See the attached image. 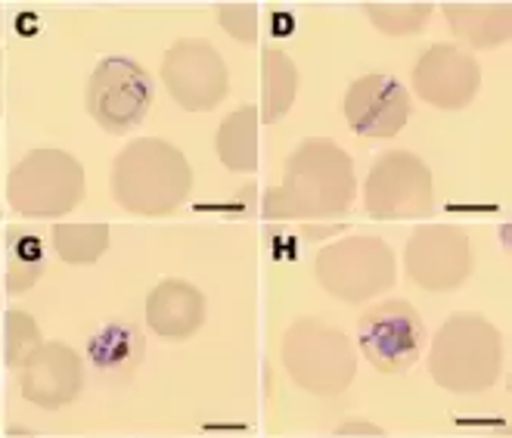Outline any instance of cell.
Segmentation results:
<instances>
[{"mask_svg":"<svg viewBox=\"0 0 512 438\" xmlns=\"http://www.w3.org/2000/svg\"><path fill=\"white\" fill-rule=\"evenodd\" d=\"M84 389V364L66 342H41L19 364V392L44 411L72 404Z\"/></svg>","mask_w":512,"mask_h":438,"instance_id":"5bb4252c","label":"cell"},{"mask_svg":"<svg viewBox=\"0 0 512 438\" xmlns=\"http://www.w3.org/2000/svg\"><path fill=\"white\" fill-rule=\"evenodd\" d=\"M364 13L382 35L404 38L426 32L435 7L429 0H385V4L379 0V4H364Z\"/></svg>","mask_w":512,"mask_h":438,"instance_id":"44dd1931","label":"cell"},{"mask_svg":"<svg viewBox=\"0 0 512 438\" xmlns=\"http://www.w3.org/2000/svg\"><path fill=\"white\" fill-rule=\"evenodd\" d=\"M53 249L66 265H94L109 249V227L94 224H56Z\"/></svg>","mask_w":512,"mask_h":438,"instance_id":"7402d4cb","label":"cell"},{"mask_svg":"<svg viewBox=\"0 0 512 438\" xmlns=\"http://www.w3.org/2000/svg\"><path fill=\"white\" fill-rule=\"evenodd\" d=\"M407 277L426 292H450L472 277L469 233L454 224H423L404 249Z\"/></svg>","mask_w":512,"mask_h":438,"instance_id":"8fae6325","label":"cell"},{"mask_svg":"<svg viewBox=\"0 0 512 438\" xmlns=\"http://www.w3.org/2000/svg\"><path fill=\"white\" fill-rule=\"evenodd\" d=\"M143 352H146L143 333L134 324H128V320H109V324H103L87 339L90 367L112 386L128 383L143 361Z\"/></svg>","mask_w":512,"mask_h":438,"instance_id":"2e32d148","label":"cell"},{"mask_svg":"<svg viewBox=\"0 0 512 438\" xmlns=\"http://www.w3.org/2000/svg\"><path fill=\"white\" fill-rule=\"evenodd\" d=\"M481 87V66L475 56L454 44H432L413 66L416 97L438 109H463Z\"/></svg>","mask_w":512,"mask_h":438,"instance_id":"4fadbf2b","label":"cell"},{"mask_svg":"<svg viewBox=\"0 0 512 438\" xmlns=\"http://www.w3.org/2000/svg\"><path fill=\"white\" fill-rule=\"evenodd\" d=\"M317 283L345 305H364L395 286L398 265L395 252L382 237L354 233L317 252L314 258Z\"/></svg>","mask_w":512,"mask_h":438,"instance_id":"8992f818","label":"cell"},{"mask_svg":"<svg viewBox=\"0 0 512 438\" xmlns=\"http://www.w3.org/2000/svg\"><path fill=\"white\" fill-rule=\"evenodd\" d=\"M84 193V165L56 146L25 153L7 178V199L22 218H63L81 206Z\"/></svg>","mask_w":512,"mask_h":438,"instance_id":"5b68a950","label":"cell"},{"mask_svg":"<svg viewBox=\"0 0 512 438\" xmlns=\"http://www.w3.org/2000/svg\"><path fill=\"white\" fill-rule=\"evenodd\" d=\"M112 199L131 215L165 218L187 202L193 168L174 143L162 137L131 140L112 162Z\"/></svg>","mask_w":512,"mask_h":438,"instance_id":"7a4b0ae2","label":"cell"},{"mask_svg":"<svg viewBox=\"0 0 512 438\" xmlns=\"http://www.w3.org/2000/svg\"><path fill=\"white\" fill-rule=\"evenodd\" d=\"M0 112H4V56H0Z\"/></svg>","mask_w":512,"mask_h":438,"instance_id":"484cf974","label":"cell"},{"mask_svg":"<svg viewBox=\"0 0 512 438\" xmlns=\"http://www.w3.org/2000/svg\"><path fill=\"white\" fill-rule=\"evenodd\" d=\"M41 342L44 339L32 314L0 305V358L7 367H19Z\"/></svg>","mask_w":512,"mask_h":438,"instance_id":"603a6c76","label":"cell"},{"mask_svg":"<svg viewBox=\"0 0 512 438\" xmlns=\"http://www.w3.org/2000/svg\"><path fill=\"white\" fill-rule=\"evenodd\" d=\"M429 373L450 395H478L503 376V336L488 317L460 311L435 333Z\"/></svg>","mask_w":512,"mask_h":438,"instance_id":"3957f363","label":"cell"},{"mask_svg":"<svg viewBox=\"0 0 512 438\" xmlns=\"http://www.w3.org/2000/svg\"><path fill=\"white\" fill-rule=\"evenodd\" d=\"M258 125L261 119L255 106L236 109L221 122L215 150L227 171H239V174L258 171Z\"/></svg>","mask_w":512,"mask_h":438,"instance_id":"d6986e66","label":"cell"},{"mask_svg":"<svg viewBox=\"0 0 512 438\" xmlns=\"http://www.w3.org/2000/svg\"><path fill=\"white\" fill-rule=\"evenodd\" d=\"M351 432H367V435H382L379 426H339L336 435H351Z\"/></svg>","mask_w":512,"mask_h":438,"instance_id":"d4e9b609","label":"cell"},{"mask_svg":"<svg viewBox=\"0 0 512 438\" xmlns=\"http://www.w3.org/2000/svg\"><path fill=\"white\" fill-rule=\"evenodd\" d=\"M162 81L171 100L187 112H212L230 91L224 56L205 38L174 41L162 60Z\"/></svg>","mask_w":512,"mask_h":438,"instance_id":"30bf717a","label":"cell"},{"mask_svg":"<svg viewBox=\"0 0 512 438\" xmlns=\"http://www.w3.org/2000/svg\"><path fill=\"white\" fill-rule=\"evenodd\" d=\"M221 28L239 44L258 41V7L255 4H221L218 7Z\"/></svg>","mask_w":512,"mask_h":438,"instance_id":"cb8c5ba5","label":"cell"},{"mask_svg":"<svg viewBox=\"0 0 512 438\" xmlns=\"http://www.w3.org/2000/svg\"><path fill=\"white\" fill-rule=\"evenodd\" d=\"M156 87L149 72L128 60V56H106L90 72L84 103L90 119H94L106 134H128L153 106Z\"/></svg>","mask_w":512,"mask_h":438,"instance_id":"52a82bcc","label":"cell"},{"mask_svg":"<svg viewBox=\"0 0 512 438\" xmlns=\"http://www.w3.org/2000/svg\"><path fill=\"white\" fill-rule=\"evenodd\" d=\"M146 324L162 339H190L205 324V296L187 280H162L146 296Z\"/></svg>","mask_w":512,"mask_h":438,"instance_id":"9a60e30c","label":"cell"},{"mask_svg":"<svg viewBox=\"0 0 512 438\" xmlns=\"http://www.w3.org/2000/svg\"><path fill=\"white\" fill-rule=\"evenodd\" d=\"M298 97V69L289 60V53L280 47H267L261 53V112L264 125H277L286 119Z\"/></svg>","mask_w":512,"mask_h":438,"instance_id":"ac0fdd59","label":"cell"},{"mask_svg":"<svg viewBox=\"0 0 512 438\" xmlns=\"http://www.w3.org/2000/svg\"><path fill=\"white\" fill-rule=\"evenodd\" d=\"M364 209L379 221L426 218L435 209L432 168L407 150L382 153L364 184Z\"/></svg>","mask_w":512,"mask_h":438,"instance_id":"ba28073f","label":"cell"},{"mask_svg":"<svg viewBox=\"0 0 512 438\" xmlns=\"http://www.w3.org/2000/svg\"><path fill=\"white\" fill-rule=\"evenodd\" d=\"M283 367L289 379L311 395H342L357 376L351 339L317 317H298L283 336Z\"/></svg>","mask_w":512,"mask_h":438,"instance_id":"277c9868","label":"cell"},{"mask_svg":"<svg viewBox=\"0 0 512 438\" xmlns=\"http://www.w3.org/2000/svg\"><path fill=\"white\" fill-rule=\"evenodd\" d=\"M444 16L457 41L475 50L503 47L512 32V4L509 0H454L444 4Z\"/></svg>","mask_w":512,"mask_h":438,"instance_id":"e0dca14e","label":"cell"},{"mask_svg":"<svg viewBox=\"0 0 512 438\" xmlns=\"http://www.w3.org/2000/svg\"><path fill=\"white\" fill-rule=\"evenodd\" d=\"M357 196L354 162L336 140L308 137L286 159L280 187L264 196V218L270 221H326L351 212Z\"/></svg>","mask_w":512,"mask_h":438,"instance_id":"6da1fadb","label":"cell"},{"mask_svg":"<svg viewBox=\"0 0 512 438\" xmlns=\"http://www.w3.org/2000/svg\"><path fill=\"white\" fill-rule=\"evenodd\" d=\"M429 342L419 311L401 299H385L357 320V345L379 373H407Z\"/></svg>","mask_w":512,"mask_h":438,"instance_id":"9c48e42d","label":"cell"},{"mask_svg":"<svg viewBox=\"0 0 512 438\" xmlns=\"http://www.w3.org/2000/svg\"><path fill=\"white\" fill-rule=\"evenodd\" d=\"M410 91L385 72H370L357 78L345 91V119L354 134L385 140L404 131L410 122Z\"/></svg>","mask_w":512,"mask_h":438,"instance_id":"7c38bea8","label":"cell"},{"mask_svg":"<svg viewBox=\"0 0 512 438\" xmlns=\"http://www.w3.org/2000/svg\"><path fill=\"white\" fill-rule=\"evenodd\" d=\"M47 268V246L38 230L13 224L7 230V292H28Z\"/></svg>","mask_w":512,"mask_h":438,"instance_id":"ffe728a7","label":"cell"}]
</instances>
